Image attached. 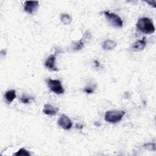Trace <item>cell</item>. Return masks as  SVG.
<instances>
[{
    "label": "cell",
    "instance_id": "6da1fadb",
    "mask_svg": "<svg viewBox=\"0 0 156 156\" xmlns=\"http://www.w3.org/2000/svg\"><path fill=\"white\" fill-rule=\"evenodd\" d=\"M136 26L140 32L146 34H153L155 30L153 22L150 18L147 17L139 18Z\"/></svg>",
    "mask_w": 156,
    "mask_h": 156
},
{
    "label": "cell",
    "instance_id": "7a4b0ae2",
    "mask_svg": "<svg viewBox=\"0 0 156 156\" xmlns=\"http://www.w3.org/2000/svg\"><path fill=\"white\" fill-rule=\"evenodd\" d=\"M125 112L122 110H109L105 112L104 119L106 122L109 123H117L119 122L124 115Z\"/></svg>",
    "mask_w": 156,
    "mask_h": 156
},
{
    "label": "cell",
    "instance_id": "3957f363",
    "mask_svg": "<svg viewBox=\"0 0 156 156\" xmlns=\"http://www.w3.org/2000/svg\"><path fill=\"white\" fill-rule=\"evenodd\" d=\"M47 85L50 90L57 94H63L65 91L60 81L58 79H52L49 78L47 80Z\"/></svg>",
    "mask_w": 156,
    "mask_h": 156
},
{
    "label": "cell",
    "instance_id": "277c9868",
    "mask_svg": "<svg viewBox=\"0 0 156 156\" xmlns=\"http://www.w3.org/2000/svg\"><path fill=\"white\" fill-rule=\"evenodd\" d=\"M104 14L108 22L115 27H121L123 25L122 19L116 14L109 11H104Z\"/></svg>",
    "mask_w": 156,
    "mask_h": 156
},
{
    "label": "cell",
    "instance_id": "5b68a950",
    "mask_svg": "<svg viewBox=\"0 0 156 156\" xmlns=\"http://www.w3.org/2000/svg\"><path fill=\"white\" fill-rule=\"evenodd\" d=\"M58 125L65 130H69L72 127V122L71 119L65 115L63 114L60 116L57 121Z\"/></svg>",
    "mask_w": 156,
    "mask_h": 156
},
{
    "label": "cell",
    "instance_id": "8992f818",
    "mask_svg": "<svg viewBox=\"0 0 156 156\" xmlns=\"http://www.w3.org/2000/svg\"><path fill=\"white\" fill-rule=\"evenodd\" d=\"M55 60H56V57H55V54H52L51 55H49L46 60L45 62H44V65L45 66L52 71H58V68L56 66V64H55Z\"/></svg>",
    "mask_w": 156,
    "mask_h": 156
},
{
    "label": "cell",
    "instance_id": "52a82bcc",
    "mask_svg": "<svg viewBox=\"0 0 156 156\" xmlns=\"http://www.w3.org/2000/svg\"><path fill=\"white\" fill-rule=\"evenodd\" d=\"M38 1H26L24 2V10L26 12L29 14H32L38 6Z\"/></svg>",
    "mask_w": 156,
    "mask_h": 156
},
{
    "label": "cell",
    "instance_id": "ba28073f",
    "mask_svg": "<svg viewBox=\"0 0 156 156\" xmlns=\"http://www.w3.org/2000/svg\"><path fill=\"white\" fill-rule=\"evenodd\" d=\"M146 44V41L145 38H143L142 40H140L135 41L132 43L131 46V48L134 51H140L144 49Z\"/></svg>",
    "mask_w": 156,
    "mask_h": 156
},
{
    "label": "cell",
    "instance_id": "9c48e42d",
    "mask_svg": "<svg viewBox=\"0 0 156 156\" xmlns=\"http://www.w3.org/2000/svg\"><path fill=\"white\" fill-rule=\"evenodd\" d=\"M58 109L54 106H52V105L49 104H46L44 107H43V112L44 113H45L47 115H49V116H54L55 115L56 113H57Z\"/></svg>",
    "mask_w": 156,
    "mask_h": 156
},
{
    "label": "cell",
    "instance_id": "30bf717a",
    "mask_svg": "<svg viewBox=\"0 0 156 156\" xmlns=\"http://www.w3.org/2000/svg\"><path fill=\"white\" fill-rule=\"evenodd\" d=\"M117 45L116 42L111 40H107L102 43V48L104 50H112Z\"/></svg>",
    "mask_w": 156,
    "mask_h": 156
},
{
    "label": "cell",
    "instance_id": "8fae6325",
    "mask_svg": "<svg viewBox=\"0 0 156 156\" xmlns=\"http://www.w3.org/2000/svg\"><path fill=\"white\" fill-rule=\"evenodd\" d=\"M16 98V91L15 90H10L5 92V99L8 103H11Z\"/></svg>",
    "mask_w": 156,
    "mask_h": 156
},
{
    "label": "cell",
    "instance_id": "7c38bea8",
    "mask_svg": "<svg viewBox=\"0 0 156 156\" xmlns=\"http://www.w3.org/2000/svg\"><path fill=\"white\" fill-rule=\"evenodd\" d=\"M60 21L65 25L69 24L72 21L71 17L67 13H63L60 16Z\"/></svg>",
    "mask_w": 156,
    "mask_h": 156
},
{
    "label": "cell",
    "instance_id": "4fadbf2b",
    "mask_svg": "<svg viewBox=\"0 0 156 156\" xmlns=\"http://www.w3.org/2000/svg\"><path fill=\"white\" fill-rule=\"evenodd\" d=\"M13 155H16V156H30V154L26 149L22 147V148L20 149L17 152L14 153Z\"/></svg>",
    "mask_w": 156,
    "mask_h": 156
},
{
    "label": "cell",
    "instance_id": "5bb4252c",
    "mask_svg": "<svg viewBox=\"0 0 156 156\" xmlns=\"http://www.w3.org/2000/svg\"><path fill=\"white\" fill-rule=\"evenodd\" d=\"M84 45V42L82 40V39H80V40L77 41L76 42V43L74 44V49L75 51H79L80 49H81Z\"/></svg>",
    "mask_w": 156,
    "mask_h": 156
},
{
    "label": "cell",
    "instance_id": "9a60e30c",
    "mask_svg": "<svg viewBox=\"0 0 156 156\" xmlns=\"http://www.w3.org/2000/svg\"><path fill=\"white\" fill-rule=\"evenodd\" d=\"M33 99L32 98H29V97H27V96H21V98H20V101L24 103V104H27L30 102V100Z\"/></svg>",
    "mask_w": 156,
    "mask_h": 156
},
{
    "label": "cell",
    "instance_id": "2e32d148",
    "mask_svg": "<svg viewBox=\"0 0 156 156\" xmlns=\"http://www.w3.org/2000/svg\"><path fill=\"white\" fill-rule=\"evenodd\" d=\"M84 91L87 93H92L93 92V90L90 87H87L84 89Z\"/></svg>",
    "mask_w": 156,
    "mask_h": 156
},
{
    "label": "cell",
    "instance_id": "e0dca14e",
    "mask_svg": "<svg viewBox=\"0 0 156 156\" xmlns=\"http://www.w3.org/2000/svg\"><path fill=\"white\" fill-rule=\"evenodd\" d=\"M146 2L149 4V5H152L154 7H155V1H146Z\"/></svg>",
    "mask_w": 156,
    "mask_h": 156
},
{
    "label": "cell",
    "instance_id": "ac0fdd59",
    "mask_svg": "<svg viewBox=\"0 0 156 156\" xmlns=\"http://www.w3.org/2000/svg\"><path fill=\"white\" fill-rule=\"evenodd\" d=\"M94 64H95V65H96L97 67H99V62H98L97 60H96V61L94 62Z\"/></svg>",
    "mask_w": 156,
    "mask_h": 156
}]
</instances>
